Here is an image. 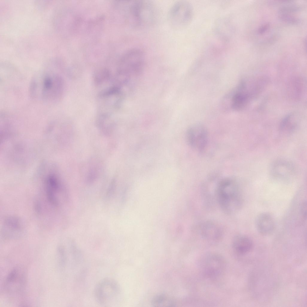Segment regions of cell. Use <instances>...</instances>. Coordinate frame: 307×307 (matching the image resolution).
<instances>
[{
  "mask_svg": "<svg viewBox=\"0 0 307 307\" xmlns=\"http://www.w3.org/2000/svg\"><path fill=\"white\" fill-rule=\"evenodd\" d=\"M269 27V24H266L261 27L258 30V32L261 34L264 33L267 30Z\"/></svg>",
  "mask_w": 307,
  "mask_h": 307,
  "instance_id": "ffe728a7",
  "label": "cell"
},
{
  "mask_svg": "<svg viewBox=\"0 0 307 307\" xmlns=\"http://www.w3.org/2000/svg\"><path fill=\"white\" fill-rule=\"evenodd\" d=\"M43 180L48 200L51 204L57 206L59 204L58 195L62 188V183L58 173L52 169L44 171Z\"/></svg>",
  "mask_w": 307,
  "mask_h": 307,
  "instance_id": "ba28073f",
  "label": "cell"
},
{
  "mask_svg": "<svg viewBox=\"0 0 307 307\" xmlns=\"http://www.w3.org/2000/svg\"><path fill=\"white\" fill-rule=\"evenodd\" d=\"M297 115L291 113L286 116L282 121L280 128L284 131L289 132L292 131L297 127L299 119Z\"/></svg>",
  "mask_w": 307,
  "mask_h": 307,
  "instance_id": "2e32d148",
  "label": "cell"
},
{
  "mask_svg": "<svg viewBox=\"0 0 307 307\" xmlns=\"http://www.w3.org/2000/svg\"><path fill=\"white\" fill-rule=\"evenodd\" d=\"M29 88L30 94L34 100L43 102H54L59 100L62 94L64 82L58 74L43 71L34 76Z\"/></svg>",
  "mask_w": 307,
  "mask_h": 307,
  "instance_id": "6da1fadb",
  "label": "cell"
},
{
  "mask_svg": "<svg viewBox=\"0 0 307 307\" xmlns=\"http://www.w3.org/2000/svg\"><path fill=\"white\" fill-rule=\"evenodd\" d=\"M300 215L302 219L305 220L306 219L307 216V202L306 201H302L299 205Z\"/></svg>",
  "mask_w": 307,
  "mask_h": 307,
  "instance_id": "d6986e66",
  "label": "cell"
},
{
  "mask_svg": "<svg viewBox=\"0 0 307 307\" xmlns=\"http://www.w3.org/2000/svg\"><path fill=\"white\" fill-rule=\"evenodd\" d=\"M152 303L154 306H173L175 304L171 298L163 295L156 297Z\"/></svg>",
  "mask_w": 307,
  "mask_h": 307,
  "instance_id": "e0dca14e",
  "label": "cell"
},
{
  "mask_svg": "<svg viewBox=\"0 0 307 307\" xmlns=\"http://www.w3.org/2000/svg\"><path fill=\"white\" fill-rule=\"evenodd\" d=\"M232 246L236 253L243 255L251 251L253 247V243L248 236L244 234H238L233 238Z\"/></svg>",
  "mask_w": 307,
  "mask_h": 307,
  "instance_id": "4fadbf2b",
  "label": "cell"
},
{
  "mask_svg": "<svg viewBox=\"0 0 307 307\" xmlns=\"http://www.w3.org/2000/svg\"><path fill=\"white\" fill-rule=\"evenodd\" d=\"M120 291L119 286L116 281L112 278H104L95 286L94 297L99 304L109 306L115 302L119 297Z\"/></svg>",
  "mask_w": 307,
  "mask_h": 307,
  "instance_id": "5b68a950",
  "label": "cell"
},
{
  "mask_svg": "<svg viewBox=\"0 0 307 307\" xmlns=\"http://www.w3.org/2000/svg\"><path fill=\"white\" fill-rule=\"evenodd\" d=\"M249 85L246 80H241L223 98L222 105L224 109L239 111L246 107L256 91L255 86L251 88Z\"/></svg>",
  "mask_w": 307,
  "mask_h": 307,
  "instance_id": "277c9868",
  "label": "cell"
},
{
  "mask_svg": "<svg viewBox=\"0 0 307 307\" xmlns=\"http://www.w3.org/2000/svg\"><path fill=\"white\" fill-rule=\"evenodd\" d=\"M128 8L129 20L133 27L142 28L150 25L156 17L154 4L147 0L129 1Z\"/></svg>",
  "mask_w": 307,
  "mask_h": 307,
  "instance_id": "3957f363",
  "label": "cell"
},
{
  "mask_svg": "<svg viewBox=\"0 0 307 307\" xmlns=\"http://www.w3.org/2000/svg\"><path fill=\"white\" fill-rule=\"evenodd\" d=\"M226 264L219 254L209 253L203 255L199 263L200 271L206 277L215 279L222 276L226 269Z\"/></svg>",
  "mask_w": 307,
  "mask_h": 307,
  "instance_id": "8992f818",
  "label": "cell"
},
{
  "mask_svg": "<svg viewBox=\"0 0 307 307\" xmlns=\"http://www.w3.org/2000/svg\"><path fill=\"white\" fill-rule=\"evenodd\" d=\"M186 138L189 145L193 148L201 151L206 147L208 141V134L206 128L202 125L196 124L188 129Z\"/></svg>",
  "mask_w": 307,
  "mask_h": 307,
  "instance_id": "9c48e42d",
  "label": "cell"
},
{
  "mask_svg": "<svg viewBox=\"0 0 307 307\" xmlns=\"http://www.w3.org/2000/svg\"><path fill=\"white\" fill-rule=\"evenodd\" d=\"M216 196L220 207L227 214L240 210L243 204V198L238 183L233 179L225 178L218 182Z\"/></svg>",
  "mask_w": 307,
  "mask_h": 307,
  "instance_id": "7a4b0ae2",
  "label": "cell"
},
{
  "mask_svg": "<svg viewBox=\"0 0 307 307\" xmlns=\"http://www.w3.org/2000/svg\"><path fill=\"white\" fill-rule=\"evenodd\" d=\"M200 233L203 238L210 241H216L222 236L220 228L214 222L207 221L203 222L199 227Z\"/></svg>",
  "mask_w": 307,
  "mask_h": 307,
  "instance_id": "7c38bea8",
  "label": "cell"
},
{
  "mask_svg": "<svg viewBox=\"0 0 307 307\" xmlns=\"http://www.w3.org/2000/svg\"><path fill=\"white\" fill-rule=\"evenodd\" d=\"M20 269L15 268L7 275L5 288L9 293H20L23 288L25 282V275Z\"/></svg>",
  "mask_w": 307,
  "mask_h": 307,
  "instance_id": "30bf717a",
  "label": "cell"
},
{
  "mask_svg": "<svg viewBox=\"0 0 307 307\" xmlns=\"http://www.w3.org/2000/svg\"><path fill=\"white\" fill-rule=\"evenodd\" d=\"M279 17L283 21L291 24L297 23L298 21L296 18L286 13H281Z\"/></svg>",
  "mask_w": 307,
  "mask_h": 307,
  "instance_id": "ac0fdd59",
  "label": "cell"
},
{
  "mask_svg": "<svg viewBox=\"0 0 307 307\" xmlns=\"http://www.w3.org/2000/svg\"><path fill=\"white\" fill-rule=\"evenodd\" d=\"M293 168L289 163L285 161L275 162L271 167V172L275 178L279 179L289 178L293 174Z\"/></svg>",
  "mask_w": 307,
  "mask_h": 307,
  "instance_id": "5bb4252c",
  "label": "cell"
},
{
  "mask_svg": "<svg viewBox=\"0 0 307 307\" xmlns=\"http://www.w3.org/2000/svg\"><path fill=\"white\" fill-rule=\"evenodd\" d=\"M255 224L257 231L263 235L271 234L275 228V222L273 217L267 213H262L257 215Z\"/></svg>",
  "mask_w": 307,
  "mask_h": 307,
  "instance_id": "8fae6325",
  "label": "cell"
},
{
  "mask_svg": "<svg viewBox=\"0 0 307 307\" xmlns=\"http://www.w3.org/2000/svg\"><path fill=\"white\" fill-rule=\"evenodd\" d=\"M193 16V9L187 1H180L175 2L171 7L168 19L171 25L175 28L185 26L191 21Z\"/></svg>",
  "mask_w": 307,
  "mask_h": 307,
  "instance_id": "52a82bcc",
  "label": "cell"
},
{
  "mask_svg": "<svg viewBox=\"0 0 307 307\" xmlns=\"http://www.w3.org/2000/svg\"><path fill=\"white\" fill-rule=\"evenodd\" d=\"M4 232L9 236H13L19 234L22 230V226L20 221L17 218L9 217L5 220L4 223Z\"/></svg>",
  "mask_w": 307,
  "mask_h": 307,
  "instance_id": "9a60e30c",
  "label": "cell"
}]
</instances>
